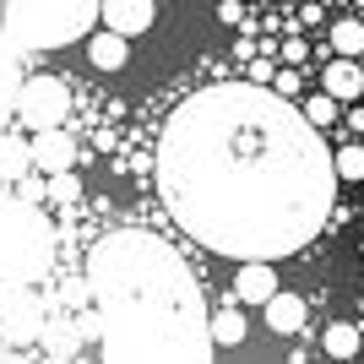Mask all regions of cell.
Instances as JSON below:
<instances>
[{
  "label": "cell",
  "mask_w": 364,
  "mask_h": 364,
  "mask_svg": "<svg viewBox=\"0 0 364 364\" xmlns=\"http://www.w3.org/2000/svg\"><path fill=\"white\" fill-rule=\"evenodd\" d=\"M168 218L234 261H283L316 240L337 201V164L294 98L256 82L191 92L158 136Z\"/></svg>",
  "instance_id": "6da1fadb"
},
{
  "label": "cell",
  "mask_w": 364,
  "mask_h": 364,
  "mask_svg": "<svg viewBox=\"0 0 364 364\" xmlns=\"http://www.w3.org/2000/svg\"><path fill=\"white\" fill-rule=\"evenodd\" d=\"M98 364H213V316L196 272L147 228H114L87 250Z\"/></svg>",
  "instance_id": "7a4b0ae2"
},
{
  "label": "cell",
  "mask_w": 364,
  "mask_h": 364,
  "mask_svg": "<svg viewBox=\"0 0 364 364\" xmlns=\"http://www.w3.org/2000/svg\"><path fill=\"white\" fill-rule=\"evenodd\" d=\"M104 0H6L0 28L22 49H65L98 33Z\"/></svg>",
  "instance_id": "3957f363"
},
{
  "label": "cell",
  "mask_w": 364,
  "mask_h": 364,
  "mask_svg": "<svg viewBox=\"0 0 364 364\" xmlns=\"http://www.w3.org/2000/svg\"><path fill=\"white\" fill-rule=\"evenodd\" d=\"M55 261V228L33 201L0 196V289H33Z\"/></svg>",
  "instance_id": "277c9868"
},
{
  "label": "cell",
  "mask_w": 364,
  "mask_h": 364,
  "mask_svg": "<svg viewBox=\"0 0 364 364\" xmlns=\"http://www.w3.org/2000/svg\"><path fill=\"white\" fill-rule=\"evenodd\" d=\"M71 114V92L55 82V76H28L22 92H16V120L28 125L33 136L38 131H60V120Z\"/></svg>",
  "instance_id": "5b68a950"
},
{
  "label": "cell",
  "mask_w": 364,
  "mask_h": 364,
  "mask_svg": "<svg viewBox=\"0 0 364 364\" xmlns=\"http://www.w3.org/2000/svg\"><path fill=\"white\" fill-rule=\"evenodd\" d=\"M44 337V299L33 289H0V343H33Z\"/></svg>",
  "instance_id": "8992f818"
},
{
  "label": "cell",
  "mask_w": 364,
  "mask_h": 364,
  "mask_svg": "<svg viewBox=\"0 0 364 364\" xmlns=\"http://www.w3.org/2000/svg\"><path fill=\"white\" fill-rule=\"evenodd\" d=\"M277 294V261H240V277H234V304H261Z\"/></svg>",
  "instance_id": "52a82bcc"
},
{
  "label": "cell",
  "mask_w": 364,
  "mask_h": 364,
  "mask_svg": "<svg viewBox=\"0 0 364 364\" xmlns=\"http://www.w3.org/2000/svg\"><path fill=\"white\" fill-rule=\"evenodd\" d=\"M33 168H38L44 180L76 168V141L65 136V131H38V136H33Z\"/></svg>",
  "instance_id": "ba28073f"
},
{
  "label": "cell",
  "mask_w": 364,
  "mask_h": 364,
  "mask_svg": "<svg viewBox=\"0 0 364 364\" xmlns=\"http://www.w3.org/2000/svg\"><path fill=\"white\" fill-rule=\"evenodd\" d=\"M152 16H158V6H152V0H104V28L125 33V38L147 33Z\"/></svg>",
  "instance_id": "9c48e42d"
},
{
  "label": "cell",
  "mask_w": 364,
  "mask_h": 364,
  "mask_svg": "<svg viewBox=\"0 0 364 364\" xmlns=\"http://www.w3.org/2000/svg\"><path fill=\"white\" fill-rule=\"evenodd\" d=\"M28 76L16 71V38L0 28V131H6V114H16V92H22Z\"/></svg>",
  "instance_id": "30bf717a"
},
{
  "label": "cell",
  "mask_w": 364,
  "mask_h": 364,
  "mask_svg": "<svg viewBox=\"0 0 364 364\" xmlns=\"http://www.w3.org/2000/svg\"><path fill=\"white\" fill-rule=\"evenodd\" d=\"M87 60H92V71H125V60H131V38L114 33V28H98L87 38Z\"/></svg>",
  "instance_id": "8fae6325"
},
{
  "label": "cell",
  "mask_w": 364,
  "mask_h": 364,
  "mask_svg": "<svg viewBox=\"0 0 364 364\" xmlns=\"http://www.w3.org/2000/svg\"><path fill=\"white\" fill-rule=\"evenodd\" d=\"M321 92H332L337 104H348V98H364V71H359V60L337 55V60L321 71Z\"/></svg>",
  "instance_id": "7c38bea8"
},
{
  "label": "cell",
  "mask_w": 364,
  "mask_h": 364,
  "mask_svg": "<svg viewBox=\"0 0 364 364\" xmlns=\"http://www.w3.org/2000/svg\"><path fill=\"white\" fill-rule=\"evenodd\" d=\"M304 316H310V304H304L299 294H283V289H277L272 299H267V326H272L277 337H299L304 332Z\"/></svg>",
  "instance_id": "4fadbf2b"
},
{
  "label": "cell",
  "mask_w": 364,
  "mask_h": 364,
  "mask_svg": "<svg viewBox=\"0 0 364 364\" xmlns=\"http://www.w3.org/2000/svg\"><path fill=\"white\" fill-rule=\"evenodd\" d=\"M33 174V141H22L16 131H0V180L22 185Z\"/></svg>",
  "instance_id": "5bb4252c"
},
{
  "label": "cell",
  "mask_w": 364,
  "mask_h": 364,
  "mask_svg": "<svg viewBox=\"0 0 364 364\" xmlns=\"http://www.w3.org/2000/svg\"><path fill=\"white\" fill-rule=\"evenodd\" d=\"M321 348L332 353V359H359V348H364V326H359V321H332V326L321 332Z\"/></svg>",
  "instance_id": "9a60e30c"
},
{
  "label": "cell",
  "mask_w": 364,
  "mask_h": 364,
  "mask_svg": "<svg viewBox=\"0 0 364 364\" xmlns=\"http://www.w3.org/2000/svg\"><path fill=\"white\" fill-rule=\"evenodd\" d=\"M245 337H250V326H245L240 304H223V310L213 316V343H218V348H240Z\"/></svg>",
  "instance_id": "2e32d148"
},
{
  "label": "cell",
  "mask_w": 364,
  "mask_h": 364,
  "mask_svg": "<svg viewBox=\"0 0 364 364\" xmlns=\"http://www.w3.org/2000/svg\"><path fill=\"white\" fill-rule=\"evenodd\" d=\"M332 49H337V55H348V60H359V55H364V22H359V16L332 22Z\"/></svg>",
  "instance_id": "e0dca14e"
},
{
  "label": "cell",
  "mask_w": 364,
  "mask_h": 364,
  "mask_svg": "<svg viewBox=\"0 0 364 364\" xmlns=\"http://www.w3.org/2000/svg\"><path fill=\"white\" fill-rule=\"evenodd\" d=\"M44 201H55V207H71V201H82V180H76V168H65V174H49V180H44Z\"/></svg>",
  "instance_id": "ac0fdd59"
},
{
  "label": "cell",
  "mask_w": 364,
  "mask_h": 364,
  "mask_svg": "<svg viewBox=\"0 0 364 364\" xmlns=\"http://www.w3.org/2000/svg\"><path fill=\"white\" fill-rule=\"evenodd\" d=\"M332 164H337V180H364V141L353 136L348 147H337Z\"/></svg>",
  "instance_id": "d6986e66"
},
{
  "label": "cell",
  "mask_w": 364,
  "mask_h": 364,
  "mask_svg": "<svg viewBox=\"0 0 364 364\" xmlns=\"http://www.w3.org/2000/svg\"><path fill=\"white\" fill-rule=\"evenodd\" d=\"M304 114H310V125L326 131V125L337 120V98H332V92H316V98H304Z\"/></svg>",
  "instance_id": "ffe728a7"
},
{
  "label": "cell",
  "mask_w": 364,
  "mask_h": 364,
  "mask_svg": "<svg viewBox=\"0 0 364 364\" xmlns=\"http://www.w3.org/2000/svg\"><path fill=\"white\" fill-rule=\"evenodd\" d=\"M218 22H223V28H240V22H245V6H240V0H223V6H218Z\"/></svg>",
  "instance_id": "44dd1931"
},
{
  "label": "cell",
  "mask_w": 364,
  "mask_h": 364,
  "mask_svg": "<svg viewBox=\"0 0 364 364\" xmlns=\"http://www.w3.org/2000/svg\"><path fill=\"white\" fill-rule=\"evenodd\" d=\"M272 76H277L272 60H250V82H256V87H272Z\"/></svg>",
  "instance_id": "7402d4cb"
},
{
  "label": "cell",
  "mask_w": 364,
  "mask_h": 364,
  "mask_svg": "<svg viewBox=\"0 0 364 364\" xmlns=\"http://www.w3.org/2000/svg\"><path fill=\"white\" fill-rule=\"evenodd\" d=\"M272 92L294 98V92H299V71H277V76H272Z\"/></svg>",
  "instance_id": "603a6c76"
},
{
  "label": "cell",
  "mask_w": 364,
  "mask_h": 364,
  "mask_svg": "<svg viewBox=\"0 0 364 364\" xmlns=\"http://www.w3.org/2000/svg\"><path fill=\"white\" fill-rule=\"evenodd\" d=\"M0 364H16V359H6V353H0Z\"/></svg>",
  "instance_id": "cb8c5ba5"
}]
</instances>
